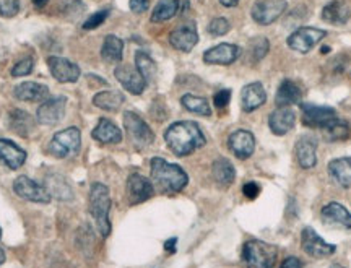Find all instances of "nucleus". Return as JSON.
I'll use <instances>...</instances> for the list:
<instances>
[{
    "instance_id": "obj_1",
    "label": "nucleus",
    "mask_w": 351,
    "mask_h": 268,
    "mask_svg": "<svg viewBox=\"0 0 351 268\" xmlns=\"http://www.w3.org/2000/svg\"><path fill=\"white\" fill-rule=\"evenodd\" d=\"M165 140L176 156H189L207 143L204 132L195 122H174L165 132Z\"/></svg>"
},
{
    "instance_id": "obj_2",
    "label": "nucleus",
    "mask_w": 351,
    "mask_h": 268,
    "mask_svg": "<svg viewBox=\"0 0 351 268\" xmlns=\"http://www.w3.org/2000/svg\"><path fill=\"white\" fill-rule=\"evenodd\" d=\"M150 169L153 186L165 193L181 192L189 182L186 171L181 166L168 162L163 158H153Z\"/></svg>"
},
{
    "instance_id": "obj_3",
    "label": "nucleus",
    "mask_w": 351,
    "mask_h": 268,
    "mask_svg": "<svg viewBox=\"0 0 351 268\" xmlns=\"http://www.w3.org/2000/svg\"><path fill=\"white\" fill-rule=\"evenodd\" d=\"M111 195L109 188L104 184L95 182L90 188V200H88V208H90L91 217H93L96 228L99 234L108 237L111 234V219H109V212H111Z\"/></svg>"
},
{
    "instance_id": "obj_4",
    "label": "nucleus",
    "mask_w": 351,
    "mask_h": 268,
    "mask_svg": "<svg viewBox=\"0 0 351 268\" xmlns=\"http://www.w3.org/2000/svg\"><path fill=\"white\" fill-rule=\"evenodd\" d=\"M276 247L258 239H251L243 247V260L249 268H274Z\"/></svg>"
},
{
    "instance_id": "obj_5",
    "label": "nucleus",
    "mask_w": 351,
    "mask_h": 268,
    "mask_svg": "<svg viewBox=\"0 0 351 268\" xmlns=\"http://www.w3.org/2000/svg\"><path fill=\"white\" fill-rule=\"evenodd\" d=\"M82 135L77 127H69L62 132H57L49 143V153L56 158H69L80 150Z\"/></svg>"
},
{
    "instance_id": "obj_6",
    "label": "nucleus",
    "mask_w": 351,
    "mask_h": 268,
    "mask_svg": "<svg viewBox=\"0 0 351 268\" xmlns=\"http://www.w3.org/2000/svg\"><path fill=\"white\" fill-rule=\"evenodd\" d=\"M124 127L129 135L130 142L137 148H145L148 145L153 143L155 140V134L150 129V125L138 116L137 112L127 111L124 112Z\"/></svg>"
},
{
    "instance_id": "obj_7",
    "label": "nucleus",
    "mask_w": 351,
    "mask_h": 268,
    "mask_svg": "<svg viewBox=\"0 0 351 268\" xmlns=\"http://www.w3.org/2000/svg\"><path fill=\"white\" fill-rule=\"evenodd\" d=\"M13 192L20 197V199L34 202V204H49L52 197L46 187L39 186L36 181L29 179L28 175H19L13 182Z\"/></svg>"
},
{
    "instance_id": "obj_8",
    "label": "nucleus",
    "mask_w": 351,
    "mask_h": 268,
    "mask_svg": "<svg viewBox=\"0 0 351 268\" xmlns=\"http://www.w3.org/2000/svg\"><path fill=\"white\" fill-rule=\"evenodd\" d=\"M287 0H257L252 7V19L258 25H271L287 10Z\"/></svg>"
},
{
    "instance_id": "obj_9",
    "label": "nucleus",
    "mask_w": 351,
    "mask_h": 268,
    "mask_svg": "<svg viewBox=\"0 0 351 268\" xmlns=\"http://www.w3.org/2000/svg\"><path fill=\"white\" fill-rule=\"evenodd\" d=\"M301 245H302V250H304L307 256L314 258L330 257L337 250L335 245L326 243V241H324L322 237H320L317 232L309 226H306L304 230H302Z\"/></svg>"
},
{
    "instance_id": "obj_10",
    "label": "nucleus",
    "mask_w": 351,
    "mask_h": 268,
    "mask_svg": "<svg viewBox=\"0 0 351 268\" xmlns=\"http://www.w3.org/2000/svg\"><path fill=\"white\" fill-rule=\"evenodd\" d=\"M326 36H327V32H324V29L300 28V29H296L293 34H289L287 42L291 49L306 54V52H309L315 46V44H319Z\"/></svg>"
},
{
    "instance_id": "obj_11",
    "label": "nucleus",
    "mask_w": 351,
    "mask_h": 268,
    "mask_svg": "<svg viewBox=\"0 0 351 268\" xmlns=\"http://www.w3.org/2000/svg\"><path fill=\"white\" fill-rule=\"evenodd\" d=\"M47 67L51 70V75L60 83H75L82 75L80 67L77 64L70 62L69 59H64V57H49Z\"/></svg>"
},
{
    "instance_id": "obj_12",
    "label": "nucleus",
    "mask_w": 351,
    "mask_h": 268,
    "mask_svg": "<svg viewBox=\"0 0 351 268\" xmlns=\"http://www.w3.org/2000/svg\"><path fill=\"white\" fill-rule=\"evenodd\" d=\"M153 193H155V186L150 179L143 178L137 173L130 174L127 179V195H129V202L132 205L142 204L152 199Z\"/></svg>"
},
{
    "instance_id": "obj_13",
    "label": "nucleus",
    "mask_w": 351,
    "mask_h": 268,
    "mask_svg": "<svg viewBox=\"0 0 351 268\" xmlns=\"http://www.w3.org/2000/svg\"><path fill=\"white\" fill-rule=\"evenodd\" d=\"M65 104H67V98L65 96H56V98L44 101L36 112L39 124L56 125L64 117Z\"/></svg>"
},
{
    "instance_id": "obj_14",
    "label": "nucleus",
    "mask_w": 351,
    "mask_h": 268,
    "mask_svg": "<svg viewBox=\"0 0 351 268\" xmlns=\"http://www.w3.org/2000/svg\"><path fill=\"white\" fill-rule=\"evenodd\" d=\"M239 56H241L239 46H236V44H230V42H223L212 47V49L205 51L204 60L205 64H210V65H230L232 62H236Z\"/></svg>"
},
{
    "instance_id": "obj_15",
    "label": "nucleus",
    "mask_w": 351,
    "mask_h": 268,
    "mask_svg": "<svg viewBox=\"0 0 351 268\" xmlns=\"http://www.w3.org/2000/svg\"><path fill=\"white\" fill-rule=\"evenodd\" d=\"M302 109V122L307 127L314 129H322L332 119L337 117L335 109L327 106H315V104H301Z\"/></svg>"
},
{
    "instance_id": "obj_16",
    "label": "nucleus",
    "mask_w": 351,
    "mask_h": 268,
    "mask_svg": "<svg viewBox=\"0 0 351 268\" xmlns=\"http://www.w3.org/2000/svg\"><path fill=\"white\" fill-rule=\"evenodd\" d=\"M228 147L239 160H247L256 150V138L249 130H236L228 138Z\"/></svg>"
},
{
    "instance_id": "obj_17",
    "label": "nucleus",
    "mask_w": 351,
    "mask_h": 268,
    "mask_svg": "<svg viewBox=\"0 0 351 268\" xmlns=\"http://www.w3.org/2000/svg\"><path fill=\"white\" fill-rule=\"evenodd\" d=\"M169 42L174 49L181 52H191L199 42V34H197L194 23H186L178 26L173 33L169 34Z\"/></svg>"
},
{
    "instance_id": "obj_18",
    "label": "nucleus",
    "mask_w": 351,
    "mask_h": 268,
    "mask_svg": "<svg viewBox=\"0 0 351 268\" xmlns=\"http://www.w3.org/2000/svg\"><path fill=\"white\" fill-rule=\"evenodd\" d=\"M114 77L132 95H142L145 86H147V82L140 75L138 70L130 67V65H119V67L114 70Z\"/></svg>"
},
{
    "instance_id": "obj_19",
    "label": "nucleus",
    "mask_w": 351,
    "mask_h": 268,
    "mask_svg": "<svg viewBox=\"0 0 351 268\" xmlns=\"http://www.w3.org/2000/svg\"><path fill=\"white\" fill-rule=\"evenodd\" d=\"M322 221L327 226L351 232V213L343 205L332 202L322 208Z\"/></svg>"
},
{
    "instance_id": "obj_20",
    "label": "nucleus",
    "mask_w": 351,
    "mask_h": 268,
    "mask_svg": "<svg viewBox=\"0 0 351 268\" xmlns=\"http://www.w3.org/2000/svg\"><path fill=\"white\" fill-rule=\"evenodd\" d=\"M26 161V151L21 150L19 145L10 140L0 138V165L7 166L8 169H20Z\"/></svg>"
},
{
    "instance_id": "obj_21",
    "label": "nucleus",
    "mask_w": 351,
    "mask_h": 268,
    "mask_svg": "<svg viewBox=\"0 0 351 268\" xmlns=\"http://www.w3.org/2000/svg\"><path fill=\"white\" fill-rule=\"evenodd\" d=\"M265 101L267 91L265 88L262 86V83L258 82L249 83V85H245L243 88V91H241V104H243V109L245 112L256 111V109L262 106V104H265Z\"/></svg>"
},
{
    "instance_id": "obj_22",
    "label": "nucleus",
    "mask_w": 351,
    "mask_h": 268,
    "mask_svg": "<svg viewBox=\"0 0 351 268\" xmlns=\"http://www.w3.org/2000/svg\"><path fill=\"white\" fill-rule=\"evenodd\" d=\"M317 140L309 135H304L296 143L298 162L302 169H311L317 165Z\"/></svg>"
},
{
    "instance_id": "obj_23",
    "label": "nucleus",
    "mask_w": 351,
    "mask_h": 268,
    "mask_svg": "<svg viewBox=\"0 0 351 268\" xmlns=\"http://www.w3.org/2000/svg\"><path fill=\"white\" fill-rule=\"evenodd\" d=\"M296 124V114L289 108H280L270 114L269 125L275 135H285Z\"/></svg>"
},
{
    "instance_id": "obj_24",
    "label": "nucleus",
    "mask_w": 351,
    "mask_h": 268,
    "mask_svg": "<svg viewBox=\"0 0 351 268\" xmlns=\"http://www.w3.org/2000/svg\"><path fill=\"white\" fill-rule=\"evenodd\" d=\"M13 96L20 101L36 103V101L49 98V88L36 82H25V83H20L19 86H15V90H13Z\"/></svg>"
},
{
    "instance_id": "obj_25",
    "label": "nucleus",
    "mask_w": 351,
    "mask_h": 268,
    "mask_svg": "<svg viewBox=\"0 0 351 268\" xmlns=\"http://www.w3.org/2000/svg\"><path fill=\"white\" fill-rule=\"evenodd\" d=\"M322 19L327 23L340 26L348 23L351 19V7L343 0H332L322 10Z\"/></svg>"
},
{
    "instance_id": "obj_26",
    "label": "nucleus",
    "mask_w": 351,
    "mask_h": 268,
    "mask_svg": "<svg viewBox=\"0 0 351 268\" xmlns=\"http://www.w3.org/2000/svg\"><path fill=\"white\" fill-rule=\"evenodd\" d=\"M8 129L20 137H29L34 130V119L21 109H12L8 112Z\"/></svg>"
},
{
    "instance_id": "obj_27",
    "label": "nucleus",
    "mask_w": 351,
    "mask_h": 268,
    "mask_svg": "<svg viewBox=\"0 0 351 268\" xmlns=\"http://www.w3.org/2000/svg\"><path fill=\"white\" fill-rule=\"evenodd\" d=\"M93 138L103 145H117L122 142V132L109 119H101L93 129Z\"/></svg>"
},
{
    "instance_id": "obj_28",
    "label": "nucleus",
    "mask_w": 351,
    "mask_h": 268,
    "mask_svg": "<svg viewBox=\"0 0 351 268\" xmlns=\"http://www.w3.org/2000/svg\"><path fill=\"white\" fill-rule=\"evenodd\" d=\"M328 173L340 187H351V158H337L328 162Z\"/></svg>"
},
{
    "instance_id": "obj_29",
    "label": "nucleus",
    "mask_w": 351,
    "mask_h": 268,
    "mask_svg": "<svg viewBox=\"0 0 351 268\" xmlns=\"http://www.w3.org/2000/svg\"><path fill=\"white\" fill-rule=\"evenodd\" d=\"M302 96V90L298 83L291 80L282 82V85L278 86V91H276L275 96V104L278 108H288L291 104L298 103Z\"/></svg>"
},
{
    "instance_id": "obj_30",
    "label": "nucleus",
    "mask_w": 351,
    "mask_h": 268,
    "mask_svg": "<svg viewBox=\"0 0 351 268\" xmlns=\"http://www.w3.org/2000/svg\"><path fill=\"white\" fill-rule=\"evenodd\" d=\"M46 191L49 192L51 197L59 200H72L73 192L70 184L67 182V179L62 178L59 174H49L46 178Z\"/></svg>"
},
{
    "instance_id": "obj_31",
    "label": "nucleus",
    "mask_w": 351,
    "mask_h": 268,
    "mask_svg": "<svg viewBox=\"0 0 351 268\" xmlns=\"http://www.w3.org/2000/svg\"><path fill=\"white\" fill-rule=\"evenodd\" d=\"M212 174L215 181L223 187L231 186L236 179L234 166H232L231 161H228L226 158H218V160H215L212 166Z\"/></svg>"
},
{
    "instance_id": "obj_32",
    "label": "nucleus",
    "mask_w": 351,
    "mask_h": 268,
    "mask_svg": "<svg viewBox=\"0 0 351 268\" xmlns=\"http://www.w3.org/2000/svg\"><path fill=\"white\" fill-rule=\"evenodd\" d=\"M320 130H322L324 138H326L327 142H341V140H346L350 137L351 132L348 122L341 121L339 117L332 119V121L328 122L327 125H324Z\"/></svg>"
},
{
    "instance_id": "obj_33",
    "label": "nucleus",
    "mask_w": 351,
    "mask_h": 268,
    "mask_svg": "<svg viewBox=\"0 0 351 268\" xmlns=\"http://www.w3.org/2000/svg\"><path fill=\"white\" fill-rule=\"evenodd\" d=\"M122 52H124V42H122L119 38L114 36V34H109V36L104 38L103 47H101V57H103L106 62H121Z\"/></svg>"
},
{
    "instance_id": "obj_34",
    "label": "nucleus",
    "mask_w": 351,
    "mask_h": 268,
    "mask_svg": "<svg viewBox=\"0 0 351 268\" xmlns=\"http://www.w3.org/2000/svg\"><path fill=\"white\" fill-rule=\"evenodd\" d=\"M124 95L119 91H101L93 98V104L104 111H117L124 104Z\"/></svg>"
},
{
    "instance_id": "obj_35",
    "label": "nucleus",
    "mask_w": 351,
    "mask_h": 268,
    "mask_svg": "<svg viewBox=\"0 0 351 268\" xmlns=\"http://www.w3.org/2000/svg\"><path fill=\"white\" fill-rule=\"evenodd\" d=\"M135 67H137L140 75L145 78V82L147 83H152L156 78L158 67H156L155 60H153L152 57L147 54V52L138 51L137 54H135Z\"/></svg>"
},
{
    "instance_id": "obj_36",
    "label": "nucleus",
    "mask_w": 351,
    "mask_h": 268,
    "mask_svg": "<svg viewBox=\"0 0 351 268\" xmlns=\"http://www.w3.org/2000/svg\"><path fill=\"white\" fill-rule=\"evenodd\" d=\"M178 12L179 0H160L152 13V21L153 23H163V21L173 19Z\"/></svg>"
},
{
    "instance_id": "obj_37",
    "label": "nucleus",
    "mask_w": 351,
    "mask_h": 268,
    "mask_svg": "<svg viewBox=\"0 0 351 268\" xmlns=\"http://www.w3.org/2000/svg\"><path fill=\"white\" fill-rule=\"evenodd\" d=\"M181 104L187 111L197 114V116H204L208 117L212 114V109H210L208 101L202 96H195V95H184L181 98Z\"/></svg>"
},
{
    "instance_id": "obj_38",
    "label": "nucleus",
    "mask_w": 351,
    "mask_h": 268,
    "mask_svg": "<svg viewBox=\"0 0 351 268\" xmlns=\"http://www.w3.org/2000/svg\"><path fill=\"white\" fill-rule=\"evenodd\" d=\"M269 49H270L269 39L263 36L252 38L251 41H249V47H247L249 60H251L252 64L261 62L263 57L269 54Z\"/></svg>"
},
{
    "instance_id": "obj_39",
    "label": "nucleus",
    "mask_w": 351,
    "mask_h": 268,
    "mask_svg": "<svg viewBox=\"0 0 351 268\" xmlns=\"http://www.w3.org/2000/svg\"><path fill=\"white\" fill-rule=\"evenodd\" d=\"M230 28H231L230 21H228L225 16H217V19L210 21L208 33L212 34V36H223V34L230 32Z\"/></svg>"
},
{
    "instance_id": "obj_40",
    "label": "nucleus",
    "mask_w": 351,
    "mask_h": 268,
    "mask_svg": "<svg viewBox=\"0 0 351 268\" xmlns=\"http://www.w3.org/2000/svg\"><path fill=\"white\" fill-rule=\"evenodd\" d=\"M33 67H34V60H33V57H26V59L20 60L19 64L13 65V69H12V77L19 78V77L29 75V73H32Z\"/></svg>"
},
{
    "instance_id": "obj_41",
    "label": "nucleus",
    "mask_w": 351,
    "mask_h": 268,
    "mask_svg": "<svg viewBox=\"0 0 351 268\" xmlns=\"http://www.w3.org/2000/svg\"><path fill=\"white\" fill-rule=\"evenodd\" d=\"M109 16V8L106 10H101V12H96L93 15L88 19L85 23H83V29H86V32H91V29H96L98 26H101L106 21V19Z\"/></svg>"
},
{
    "instance_id": "obj_42",
    "label": "nucleus",
    "mask_w": 351,
    "mask_h": 268,
    "mask_svg": "<svg viewBox=\"0 0 351 268\" xmlns=\"http://www.w3.org/2000/svg\"><path fill=\"white\" fill-rule=\"evenodd\" d=\"M20 2L19 0H0V16L12 19V16L19 15Z\"/></svg>"
},
{
    "instance_id": "obj_43",
    "label": "nucleus",
    "mask_w": 351,
    "mask_h": 268,
    "mask_svg": "<svg viewBox=\"0 0 351 268\" xmlns=\"http://www.w3.org/2000/svg\"><path fill=\"white\" fill-rule=\"evenodd\" d=\"M230 101H231V91L230 90L218 91V93L215 95V98H213L215 106H217L218 109H225L228 104H230Z\"/></svg>"
},
{
    "instance_id": "obj_44",
    "label": "nucleus",
    "mask_w": 351,
    "mask_h": 268,
    "mask_svg": "<svg viewBox=\"0 0 351 268\" xmlns=\"http://www.w3.org/2000/svg\"><path fill=\"white\" fill-rule=\"evenodd\" d=\"M243 193H244L245 199L256 200L258 197V193H261V187H258L257 182H247V184H244Z\"/></svg>"
},
{
    "instance_id": "obj_45",
    "label": "nucleus",
    "mask_w": 351,
    "mask_h": 268,
    "mask_svg": "<svg viewBox=\"0 0 351 268\" xmlns=\"http://www.w3.org/2000/svg\"><path fill=\"white\" fill-rule=\"evenodd\" d=\"M129 5H130V10L134 13H143L148 10L150 2H148V0H130Z\"/></svg>"
},
{
    "instance_id": "obj_46",
    "label": "nucleus",
    "mask_w": 351,
    "mask_h": 268,
    "mask_svg": "<svg viewBox=\"0 0 351 268\" xmlns=\"http://www.w3.org/2000/svg\"><path fill=\"white\" fill-rule=\"evenodd\" d=\"M280 268H302V262L298 257H288Z\"/></svg>"
},
{
    "instance_id": "obj_47",
    "label": "nucleus",
    "mask_w": 351,
    "mask_h": 268,
    "mask_svg": "<svg viewBox=\"0 0 351 268\" xmlns=\"http://www.w3.org/2000/svg\"><path fill=\"white\" fill-rule=\"evenodd\" d=\"M176 243H178V239H176V237H171L169 241H166V244H165V249L168 250V252L174 254V252H176Z\"/></svg>"
},
{
    "instance_id": "obj_48",
    "label": "nucleus",
    "mask_w": 351,
    "mask_h": 268,
    "mask_svg": "<svg viewBox=\"0 0 351 268\" xmlns=\"http://www.w3.org/2000/svg\"><path fill=\"white\" fill-rule=\"evenodd\" d=\"M219 3H221L223 7L231 8V7H236V5H238L239 0H219Z\"/></svg>"
},
{
    "instance_id": "obj_49",
    "label": "nucleus",
    "mask_w": 351,
    "mask_h": 268,
    "mask_svg": "<svg viewBox=\"0 0 351 268\" xmlns=\"http://www.w3.org/2000/svg\"><path fill=\"white\" fill-rule=\"evenodd\" d=\"M32 2H33L36 7H44L47 2H49V0H32Z\"/></svg>"
},
{
    "instance_id": "obj_50",
    "label": "nucleus",
    "mask_w": 351,
    "mask_h": 268,
    "mask_svg": "<svg viewBox=\"0 0 351 268\" xmlns=\"http://www.w3.org/2000/svg\"><path fill=\"white\" fill-rule=\"evenodd\" d=\"M3 262H5V252H3V249L0 247V265H2Z\"/></svg>"
},
{
    "instance_id": "obj_51",
    "label": "nucleus",
    "mask_w": 351,
    "mask_h": 268,
    "mask_svg": "<svg viewBox=\"0 0 351 268\" xmlns=\"http://www.w3.org/2000/svg\"><path fill=\"white\" fill-rule=\"evenodd\" d=\"M330 268H345L343 265H340V263H333V265Z\"/></svg>"
},
{
    "instance_id": "obj_52",
    "label": "nucleus",
    "mask_w": 351,
    "mask_h": 268,
    "mask_svg": "<svg viewBox=\"0 0 351 268\" xmlns=\"http://www.w3.org/2000/svg\"><path fill=\"white\" fill-rule=\"evenodd\" d=\"M0 239H2V230H0Z\"/></svg>"
}]
</instances>
